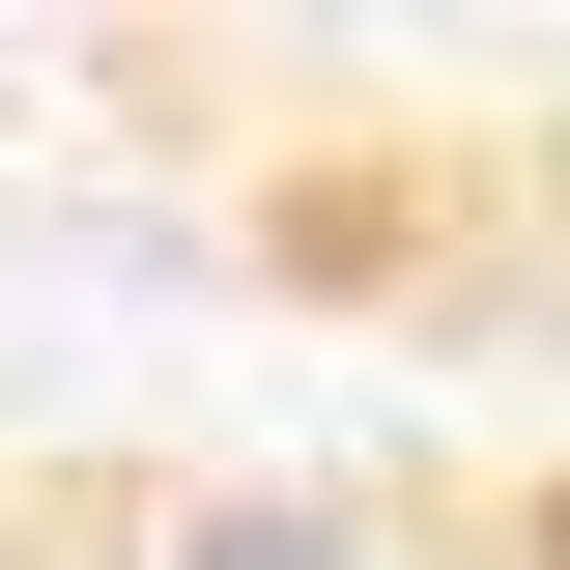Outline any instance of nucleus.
Listing matches in <instances>:
<instances>
[{
    "label": "nucleus",
    "mask_w": 570,
    "mask_h": 570,
    "mask_svg": "<svg viewBox=\"0 0 570 570\" xmlns=\"http://www.w3.org/2000/svg\"><path fill=\"white\" fill-rule=\"evenodd\" d=\"M142 570H400V513H371V485H171Z\"/></svg>",
    "instance_id": "f257e3e1"
},
{
    "label": "nucleus",
    "mask_w": 570,
    "mask_h": 570,
    "mask_svg": "<svg viewBox=\"0 0 570 570\" xmlns=\"http://www.w3.org/2000/svg\"><path fill=\"white\" fill-rule=\"evenodd\" d=\"M485 570H570V485H542V513H485Z\"/></svg>",
    "instance_id": "f03ea898"
}]
</instances>
